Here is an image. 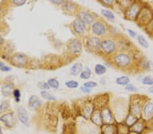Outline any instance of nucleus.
Listing matches in <instances>:
<instances>
[{
    "label": "nucleus",
    "mask_w": 153,
    "mask_h": 134,
    "mask_svg": "<svg viewBox=\"0 0 153 134\" xmlns=\"http://www.w3.org/2000/svg\"><path fill=\"white\" fill-rule=\"evenodd\" d=\"M113 62L119 69L129 70L134 66V59L133 56L126 51L115 54L113 56Z\"/></svg>",
    "instance_id": "f257e3e1"
},
{
    "label": "nucleus",
    "mask_w": 153,
    "mask_h": 134,
    "mask_svg": "<svg viewBox=\"0 0 153 134\" xmlns=\"http://www.w3.org/2000/svg\"><path fill=\"white\" fill-rule=\"evenodd\" d=\"M153 20V9L149 6H143L136 20V23L142 26H146Z\"/></svg>",
    "instance_id": "f03ea898"
},
{
    "label": "nucleus",
    "mask_w": 153,
    "mask_h": 134,
    "mask_svg": "<svg viewBox=\"0 0 153 134\" xmlns=\"http://www.w3.org/2000/svg\"><path fill=\"white\" fill-rule=\"evenodd\" d=\"M143 6L144 5L141 1H133L130 6L124 12L125 18L129 21H136Z\"/></svg>",
    "instance_id": "7ed1b4c3"
},
{
    "label": "nucleus",
    "mask_w": 153,
    "mask_h": 134,
    "mask_svg": "<svg viewBox=\"0 0 153 134\" xmlns=\"http://www.w3.org/2000/svg\"><path fill=\"white\" fill-rule=\"evenodd\" d=\"M146 100L142 101L141 97L137 96H133L131 97V102L129 107V113L141 118L142 108Z\"/></svg>",
    "instance_id": "20e7f679"
},
{
    "label": "nucleus",
    "mask_w": 153,
    "mask_h": 134,
    "mask_svg": "<svg viewBox=\"0 0 153 134\" xmlns=\"http://www.w3.org/2000/svg\"><path fill=\"white\" fill-rule=\"evenodd\" d=\"M141 119L144 121H150L153 119V102L151 100H146L142 108Z\"/></svg>",
    "instance_id": "39448f33"
},
{
    "label": "nucleus",
    "mask_w": 153,
    "mask_h": 134,
    "mask_svg": "<svg viewBox=\"0 0 153 134\" xmlns=\"http://www.w3.org/2000/svg\"><path fill=\"white\" fill-rule=\"evenodd\" d=\"M100 48L103 52L107 54H112L117 50V44L112 40H104L101 42Z\"/></svg>",
    "instance_id": "423d86ee"
},
{
    "label": "nucleus",
    "mask_w": 153,
    "mask_h": 134,
    "mask_svg": "<svg viewBox=\"0 0 153 134\" xmlns=\"http://www.w3.org/2000/svg\"><path fill=\"white\" fill-rule=\"evenodd\" d=\"M12 62L18 67H23L28 62V57L23 53H15L12 56Z\"/></svg>",
    "instance_id": "0eeeda50"
},
{
    "label": "nucleus",
    "mask_w": 153,
    "mask_h": 134,
    "mask_svg": "<svg viewBox=\"0 0 153 134\" xmlns=\"http://www.w3.org/2000/svg\"><path fill=\"white\" fill-rule=\"evenodd\" d=\"M92 31L96 36H102L106 32V27L102 22L97 21L92 24Z\"/></svg>",
    "instance_id": "6e6552de"
},
{
    "label": "nucleus",
    "mask_w": 153,
    "mask_h": 134,
    "mask_svg": "<svg viewBox=\"0 0 153 134\" xmlns=\"http://www.w3.org/2000/svg\"><path fill=\"white\" fill-rule=\"evenodd\" d=\"M78 19L85 24H88V25L93 24V22H94V16L87 11L82 10L79 12Z\"/></svg>",
    "instance_id": "1a4fd4ad"
},
{
    "label": "nucleus",
    "mask_w": 153,
    "mask_h": 134,
    "mask_svg": "<svg viewBox=\"0 0 153 134\" xmlns=\"http://www.w3.org/2000/svg\"><path fill=\"white\" fill-rule=\"evenodd\" d=\"M100 113L103 124H112L114 121V116L109 108H103Z\"/></svg>",
    "instance_id": "9d476101"
},
{
    "label": "nucleus",
    "mask_w": 153,
    "mask_h": 134,
    "mask_svg": "<svg viewBox=\"0 0 153 134\" xmlns=\"http://www.w3.org/2000/svg\"><path fill=\"white\" fill-rule=\"evenodd\" d=\"M146 122L140 119L135 125L129 129L131 132L134 133L135 134H142L143 131L146 128Z\"/></svg>",
    "instance_id": "9b49d317"
},
{
    "label": "nucleus",
    "mask_w": 153,
    "mask_h": 134,
    "mask_svg": "<svg viewBox=\"0 0 153 134\" xmlns=\"http://www.w3.org/2000/svg\"><path fill=\"white\" fill-rule=\"evenodd\" d=\"M68 48L73 53H79L82 51V43L77 39H74L69 43Z\"/></svg>",
    "instance_id": "f8f14e48"
},
{
    "label": "nucleus",
    "mask_w": 153,
    "mask_h": 134,
    "mask_svg": "<svg viewBox=\"0 0 153 134\" xmlns=\"http://www.w3.org/2000/svg\"><path fill=\"white\" fill-rule=\"evenodd\" d=\"M137 64V67L140 69L146 71H150L152 69V63L147 58H142L140 60H138Z\"/></svg>",
    "instance_id": "ddd939ff"
},
{
    "label": "nucleus",
    "mask_w": 153,
    "mask_h": 134,
    "mask_svg": "<svg viewBox=\"0 0 153 134\" xmlns=\"http://www.w3.org/2000/svg\"><path fill=\"white\" fill-rule=\"evenodd\" d=\"M88 47L93 50H97L100 48L101 41L100 38L96 36H91L87 39Z\"/></svg>",
    "instance_id": "4468645a"
},
{
    "label": "nucleus",
    "mask_w": 153,
    "mask_h": 134,
    "mask_svg": "<svg viewBox=\"0 0 153 134\" xmlns=\"http://www.w3.org/2000/svg\"><path fill=\"white\" fill-rule=\"evenodd\" d=\"M0 121L5 124V125L8 127H12L15 123V120L13 115V113H8L2 115L0 117Z\"/></svg>",
    "instance_id": "2eb2a0df"
},
{
    "label": "nucleus",
    "mask_w": 153,
    "mask_h": 134,
    "mask_svg": "<svg viewBox=\"0 0 153 134\" xmlns=\"http://www.w3.org/2000/svg\"><path fill=\"white\" fill-rule=\"evenodd\" d=\"M18 118L19 121L25 125H29V116L27 112L23 107H19L18 109Z\"/></svg>",
    "instance_id": "dca6fc26"
},
{
    "label": "nucleus",
    "mask_w": 153,
    "mask_h": 134,
    "mask_svg": "<svg viewBox=\"0 0 153 134\" xmlns=\"http://www.w3.org/2000/svg\"><path fill=\"white\" fill-rule=\"evenodd\" d=\"M140 119L141 118H139L136 116L133 115L131 114L128 113L124 119V124L130 129L131 127H132L134 126Z\"/></svg>",
    "instance_id": "f3484780"
},
{
    "label": "nucleus",
    "mask_w": 153,
    "mask_h": 134,
    "mask_svg": "<svg viewBox=\"0 0 153 134\" xmlns=\"http://www.w3.org/2000/svg\"><path fill=\"white\" fill-rule=\"evenodd\" d=\"M103 134H118V128L114 124H103L102 126Z\"/></svg>",
    "instance_id": "a211bd4d"
},
{
    "label": "nucleus",
    "mask_w": 153,
    "mask_h": 134,
    "mask_svg": "<svg viewBox=\"0 0 153 134\" xmlns=\"http://www.w3.org/2000/svg\"><path fill=\"white\" fill-rule=\"evenodd\" d=\"M73 28L76 31V33L78 34H82L85 33L86 30V24L79 19H77V20L74 22Z\"/></svg>",
    "instance_id": "6ab92c4d"
},
{
    "label": "nucleus",
    "mask_w": 153,
    "mask_h": 134,
    "mask_svg": "<svg viewBox=\"0 0 153 134\" xmlns=\"http://www.w3.org/2000/svg\"><path fill=\"white\" fill-rule=\"evenodd\" d=\"M116 83L120 85V86H127V85L131 83V79L127 75H122V76L118 77L115 80Z\"/></svg>",
    "instance_id": "aec40b11"
},
{
    "label": "nucleus",
    "mask_w": 153,
    "mask_h": 134,
    "mask_svg": "<svg viewBox=\"0 0 153 134\" xmlns=\"http://www.w3.org/2000/svg\"><path fill=\"white\" fill-rule=\"evenodd\" d=\"M136 40H137L138 44L141 46L142 48H144V49H148L149 48V42L144 35H138L137 38H136Z\"/></svg>",
    "instance_id": "412c9836"
},
{
    "label": "nucleus",
    "mask_w": 153,
    "mask_h": 134,
    "mask_svg": "<svg viewBox=\"0 0 153 134\" xmlns=\"http://www.w3.org/2000/svg\"><path fill=\"white\" fill-rule=\"evenodd\" d=\"M42 102L36 96H31L29 100V106L30 108H36L37 107L41 106Z\"/></svg>",
    "instance_id": "4be33fe9"
},
{
    "label": "nucleus",
    "mask_w": 153,
    "mask_h": 134,
    "mask_svg": "<svg viewBox=\"0 0 153 134\" xmlns=\"http://www.w3.org/2000/svg\"><path fill=\"white\" fill-rule=\"evenodd\" d=\"M1 92L5 97L10 96L13 92V85L10 83L4 85L1 87Z\"/></svg>",
    "instance_id": "5701e85b"
},
{
    "label": "nucleus",
    "mask_w": 153,
    "mask_h": 134,
    "mask_svg": "<svg viewBox=\"0 0 153 134\" xmlns=\"http://www.w3.org/2000/svg\"><path fill=\"white\" fill-rule=\"evenodd\" d=\"M83 70V65L82 63L78 62L74 64L71 68V73L73 75H78L80 74Z\"/></svg>",
    "instance_id": "b1692460"
},
{
    "label": "nucleus",
    "mask_w": 153,
    "mask_h": 134,
    "mask_svg": "<svg viewBox=\"0 0 153 134\" xmlns=\"http://www.w3.org/2000/svg\"><path fill=\"white\" fill-rule=\"evenodd\" d=\"M102 15L104 16L106 19H108V21H113L115 19V15L114 12L110 10H107V9L102 10Z\"/></svg>",
    "instance_id": "393cba45"
},
{
    "label": "nucleus",
    "mask_w": 153,
    "mask_h": 134,
    "mask_svg": "<svg viewBox=\"0 0 153 134\" xmlns=\"http://www.w3.org/2000/svg\"><path fill=\"white\" fill-rule=\"evenodd\" d=\"M94 71L96 75H103V74H105L106 71H107V69H106V67L104 65H103L102 64H97L95 66Z\"/></svg>",
    "instance_id": "a878e982"
},
{
    "label": "nucleus",
    "mask_w": 153,
    "mask_h": 134,
    "mask_svg": "<svg viewBox=\"0 0 153 134\" xmlns=\"http://www.w3.org/2000/svg\"><path fill=\"white\" fill-rule=\"evenodd\" d=\"M92 120L95 125H102L103 122L102 119V116H101V113H99V112L94 113V112H93V113L92 114Z\"/></svg>",
    "instance_id": "bb28decb"
},
{
    "label": "nucleus",
    "mask_w": 153,
    "mask_h": 134,
    "mask_svg": "<svg viewBox=\"0 0 153 134\" xmlns=\"http://www.w3.org/2000/svg\"><path fill=\"white\" fill-rule=\"evenodd\" d=\"M91 75H92V72L90 68L85 67V69H84L81 73L80 74V77L82 79H88L91 77Z\"/></svg>",
    "instance_id": "cd10ccee"
},
{
    "label": "nucleus",
    "mask_w": 153,
    "mask_h": 134,
    "mask_svg": "<svg viewBox=\"0 0 153 134\" xmlns=\"http://www.w3.org/2000/svg\"><path fill=\"white\" fill-rule=\"evenodd\" d=\"M141 83L142 85H146V86H152V85H153V77L150 76V75L145 76L142 78Z\"/></svg>",
    "instance_id": "c85d7f7f"
},
{
    "label": "nucleus",
    "mask_w": 153,
    "mask_h": 134,
    "mask_svg": "<svg viewBox=\"0 0 153 134\" xmlns=\"http://www.w3.org/2000/svg\"><path fill=\"white\" fill-rule=\"evenodd\" d=\"M125 89L126 91L129 92V93H137L138 92V88L135 85L132 83H129L127 86L125 87Z\"/></svg>",
    "instance_id": "c756f323"
},
{
    "label": "nucleus",
    "mask_w": 153,
    "mask_h": 134,
    "mask_svg": "<svg viewBox=\"0 0 153 134\" xmlns=\"http://www.w3.org/2000/svg\"><path fill=\"white\" fill-rule=\"evenodd\" d=\"M65 85L67 86L68 88L70 89H76L77 88L79 85V83L78 81H74V80H71V81H68L65 82Z\"/></svg>",
    "instance_id": "7c9ffc66"
},
{
    "label": "nucleus",
    "mask_w": 153,
    "mask_h": 134,
    "mask_svg": "<svg viewBox=\"0 0 153 134\" xmlns=\"http://www.w3.org/2000/svg\"><path fill=\"white\" fill-rule=\"evenodd\" d=\"M41 96L44 99L48 100H55L56 98L54 97L53 95H51V94H49L48 92L46 91H42L41 92Z\"/></svg>",
    "instance_id": "2f4dec72"
},
{
    "label": "nucleus",
    "mask_w": 153,
    "mask_h": 134,
    "mask_svg": "<svg viewBox=\"0 0 153 134\" xmlns=\"http://www.w3.org/2000/svg\"><path fill=\"white\" fill-rule=\"evenodd\" d=\"M48 84L49 85V86L50 87H53V88H55V89H57L59 86V81L56 79H53V78L48 79Z\"/></svg>",
    "instance_id": "473e14b6"
},
{
    "label": "nucleus",
    "mask_w": 153,
    "mask_h": 134,
    "mask_svg": "<svg viewBox=\"0 0 153 134\" xmlns=\"http://www.w3.org/2000/svg\"><path fill=\"white\" fill-rule=\"evenodd\" d=\"M83 86L87 87L88 89H92L93 88H94V87L97 86V83L95 81H87L84 83Z\"/></svg>",
    "instance_id": "72a5a7b5"
},
{
    "label": "nucleus",
    "mask_w": 153,
    "mask_h": 134,
    "mask_svg": "<svg viewBox=\"0 0 153 134\" xmlns=\"http://www.w3.org/2000/svg\"><path fill=\"white\" fill-rule=\"evenodd\" d=\"M10 104L8 101H3L1 104H0V113H3L4 111L9 108Z\"/></svg>",
    "instance_id": "f704fd0d"
},
{
    "label": "nucleus",
    "mask_w": 153,
    "mask_h": 134,
    "mask_svg": "<svg viewBox=\"0 0 153 134\" xmlns=\"http://www.w3.org/2000/svg\"><path fill=\"white\" fill-rule=\"evenodd\" d=\"M127 32L128 33V35L130 36V37H131L133 39H136L138 35V34L136 31L133 30L131 29H127Z\"/></svg>",
    "instance_id": "c9c22d12"
},
{
    "label": "nucleus",
    "mask_w": 153,
    "mask_h": 134,
    "mask_svg": "<svg viewBox=\"0 0 153 134\" xmlns=\"http://www.w3.org/2000/svg\"><path fill=\"white\" fill-rule=\"evenodd\" d=\"M38 86L42 89H50V86L48 83L45 82H39L38 84Z\"/></svg>",
    "instance_id": "e433bc0d"
},
{
    "label": "nucleus",
    "mask_w": 153,
    "mask_h": 134,
    "mask_svg": "<svg viewBox=\"0 0 153 134\" xmlns=\"http://www.w3.org/2000/svg\"><path fill=\"white\" fill-rule=\"evenodd\" d=\"M13 94L14 97H15L16 101L19 102L20 101V98H21V92H20V90L15 89L13 92Z\"/></svg>",
    "instance_id": "4c0bfd02"
},
{
    "label": "nucleus",
    "mask_w": 153,
    "mask_h": 134,
    "mask_svg": "<svg viewBox=\"0 0 153 134\" xmlns=\"http://www.w3.org/2000/svg\"><path fill=\"white\" fill-rule=\"evenodd\" d=\"M13 3L18 6H21L26 3L25 0H13Z\"/></svg>",
    "instance_id": "58836bf2"
},
{
    "label": "nucleus",
    "mask_w": 153,
    "mask_h": 134,
    "mask_svg": "<svg viewBox=\"0 0 153 134\" xmlns=\"http://www.w3.org/2000/svg\"><path fill=\"white\" fill-rule=\"evenodd\" d=\"M146 28L149 33H153V20L146 26Z\"/></svg>",
    "instance_id": "ea45409f"
},
{
    "label": "nucleus",
    "mask_w": 153,
    "mask_h": 134,
    "mask_svg": "<svg viewBox=\"0 0 153 134\" xmlns=\"http://www.w3.org/2000/svg\"><path fill=\"white\" fill-rule=\"evenodd\" d=\"M80 90L82 91L83 93H85V94H89L91 92V89H88L87 87H86L85 86H82L80 87Z\"/></svg>",
    "instance_id": "a19ab883"
},
{
    "label": "nucleus",
    "mask_w": 153,
    "mask_h": 134,
    "mask_svg": "<svg viewBox=\"0 0 153 134\" xmlns=\"http://www.w3.org/2000/svg\"><path fill=\"white\" fill-rule=\"evenodd\" d=\"M103 3L108 5V6H112L115 3V1L113 0H105V1H103Z\"/></svg>",
    "instance_id": "79ce46f5"
},
{
    "label": "nucleus",
    "mask_w": 153,
    "mask_h": 134,
    "mask_svg": "<svg viewBox=\"0 0 153 134\" xmlns=\"http://www.w3.org/2000/svg\"><path fill=\"white\" fill-rule=\"evenodd\" d=\"M0 69H1L2 71H4V72H8V71H10V70H11L10 68L7 67V66H5V65L3 66V67H2Z\"/></svg>",
    "instance_id": "37998d69"
},
{
    "label": "nucleus",
    "mask_w": 153,
    "mask_h": 134,
    "mask_svg": "<svg viewBox=\"0 0 153 134\" xmlns=\"http://www.w3.org/2000/svg\"><path fill=\"white\" fill-rule=\"evenodd\" d=\"M147 90H148V92H149L150 94H153V85H152V86L148 87Z\"/></svg>",
    "instance_id": "c03bdc74"
},
{
    "label": "nucleus",
    "mask_w": 153,
    "mask_h": 134,
    "mask_svg": "<svg viewBox=\"0 0 153 134\" xmlns=\"http://www.w3.org/2000/svg\"><path fill=\"white\" fill-rule=\"evenodd\" d=\"M4 42V40L3 37H2L0 35V45H1L2 44H3Z\"/></svg>",
    "instance_id": "a18cd8bd"
},
{
    "label": "nucleus",
    "mask_w": 153,
    "mask_h": 134,
    "mask_svg": "<svg viewBox=\"0 0 153 134\" xmlns=\"http://www.w3.org/2000/svg\"><path fill=\"white\" fill-rule=\"evenodd\" d=\"M52 2H53V3L55 4H60L62 3V1H59V0H57V1H53V0H52Z\"/></svg>",
    "instance_id": "49530a36"
},
{
    "label": "nucleus",
    "mask_w": 153,
    "mask_h": 134,
    "mask_svg": "<svg viewBox=\"0 0 153 134\" xmlns=\"http://www.w3.org/2000/svg\"><path fill=\"white\" fill-rule=\"evenodd\" d=\"M3 66H4V64L3 62H0V69H1V68L3 67Z\"/></svg>",
    "instance_id": "de8ad7c7"
},
{
    "label": "nucleus",
    "mask_w": 153,
    "mask_h": 134,
    "mask_svg": "<svg viewBox=\"0 0 153 134\" xmlns=\"http://www.w3.org/2000/svg\"><path fill=\"white\" fill-rule=\"evenodd\" d=\"M0 134H4V133H3V132H2V131H1V126H0Z\"/></svg>",
    "instance_id": "09e8293b"
}]
</instances>
